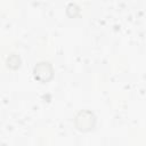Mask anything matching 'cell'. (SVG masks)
<instances>
[{"mask_svg":"<svg viewBox=\"0 0 146 146\" xmlns=\"http://www.w3.org/2000/svg\"><path fill=\"white\" fill-rule=\"evenodd\" d=\"M74 124L80 131H89L96 124V116L91 111L82 110L76 114L74 119Z\"/></svg>","mask_w":146,"mask_h":146,"instance_id":"cell-1","label":"cell"},{"mask_svg":"<svg viewBox=\"0 0 146 146\" xmlns=\"http://www.w3.org/2000/svg\"><path fill=\"white\" fill-rule=\"evenodd\" d=\"M6 64H7V66L10 67V68H17V67H19V65H21V58H19L18 55L11 54V55H9V56L7 57Z\"/></svg>","mask_w":146,"mask_h":146,"instance_id":"cell-3","label":"cell"},{"mask_svg":"<svg viewBox=\"0 0 146 146\" xmlns=\"http://www.w3.org/2000/svg\"><path fill=\"white\" fill-rule=\"evenodd\" d=\"M33 75L40 82H48L54 75L52 65L49 62H40L33 67Z\"/></svg>","mask_w":146,"mask_h":146,"instance_id":"cell-2","label":"cell"}]
</instances>
